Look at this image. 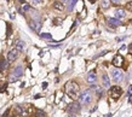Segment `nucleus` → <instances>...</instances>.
Masks as SVG:
<instances>
[{
  "label": "nucleus",
  "instance_id": "2eb2a0df",
  "mask_svg": "<svg viewBox=\"0 0 132 117\" xmlns=\"http://www.w3.org/2000/svg\"><path fill=\"white\" fill-rule=\"evenodd\" d=\"M115 16H116V18H124L126 16V12L122 9H118V10H115Z\"/></svg>",
  "mask_w": 132,
  "mask_h": 117
},
{
  "label": "nucleus",
  "instance_id": "0eeeda50",
  "mask_svg": "<svg viewBox=\"0 0 132 117\" xmlns=\"http://www.w3.org/2000/svg\"><path fill=\"white\" fill-rule=\"evenodd\" d=\"M18 50L17 48H12L9 53H7V62H13V60H16L17 59V57H18Z\"/></svg>",
  "mask_w": 132,
  "mask_h": 117
},
{
  "label": "nucleus",
  "instance_id": "9d476101",
  "mask_svg": "<svg viewBox=\"0 0 132 117\" xmlns=\"http://www.w3.org/2000/svg\"><path fill=\"white\" fill-rule=\"evenodd\" d=\"M113 64H114L116 68H120V66L124 64V58H122L120 54L115 56V57H114V59H113Z\"/></svg>",
  "mask_w": 132,
  "mask_h": 117
},
{
  "label": "nucleus",
  "instance_id": "1a4fd4ad",
  "mask_svg": "<svg viewBox=\"0 0 132 117\" xmlns=\"http://www.w3.org/2000/svg\"><path fill=\"white\" fill-rule=\"evenodd\" d=\"M29 27L34 31H39V30L41 29V22L40 21H30L29 22Z\"/></svg>",
  "mask_w": 132,
  "mask_h": 117
},
{
  "label": "nucleus",
  "instance_id": "bb28decb",
  "mask_svg": "<svg viewBox=\"0 0 132 117\" xmlns=\"http://www.w3.org/2000/svg\"><path fill=\"white\" fill-rule=\"evenodd\" d=\"M112 2H113V4H116V5H118V4H120V2H121V0H112Z\"/></svg>",
  "mask_w": 132,
  "mask_h": 117
},
{
  "label": "nucleus",
  "instance_id": "7c9ffc66",
  "mask_svg": "<svg viewBox=\"0 0 132 117\" xmlns=\"http://www.w3.org/2000/svg\"><path fill=\"white\" fill-rule=\"evenodd\" d=\"M129 50H130V52H132V44L131 45H129Z\"/></svg>",
  "mask_w": 132,
  "mask_h": 117
},
{
  "label": "nucleus",
  "instance_id": "5701e85b",
  "mask_svg": "<svg viewBox=\"0 0 132 117\" xmlns=\"http://www.w3.org/2000/svg\"><path fill=\"white\" fill-rule=\"evenodd\" d=\"M96 89V93H97V97L98 98H101L102 95H103V88H101V87H96L95 88Z\"/></svg>",
  "mask_w": 132,
  "mask_h": 117
},
{
  "label": "nucleus",
  "instance_id": "c85d7f7f",
  "mask_svg": "<svg viewBox=\"0 0 132 117\" xmlns=\"http://www.w3.org/2000/svg\"><path fill=\"white\" fill-rule=\"evenodd\" d=\"M132 95V87H130V89H129V97H131Z\"/></svg>",
  "mask_w": 132,
  "mask_h": 117
},
{
  "label": "nucleus",
  "instance_id": "b1692460",
  "mask_svg": "<svg viewBox=\"0 0 132 117\" xmlns=\"http://www.w3.org/2000/svg\"><path fill=\"white\" fill-rule=\"evenodd\" d=\"M126 10H129L130 12H132V1H130V2L126 4Z\"/></svg>",
  "mask_w": 132,
  "mask_h": 117
},
{
  "label": "nucleus",
  "instance_id": "39448f33",
  "mask_svg": "<svg viewBox=\"0 0 132 117\" xmlns=\"http://www.w3.org/2000/svg\"><path fill=\"white\" fill-rule=\"evenodd\" d=\"M68 112L70 115H75V114H79L80 112V103H71L70 105H68Z\"/></svg>",
  "mask_w": 132,
  "mask_h": 117
},
{
  "label": "nucleus",
  "instance_id": "e433bc0d",
  "mask_svg": "<svg viewBox=\"0 0 132 117\" xmlns=\"http://www.w3.org/2000/svg\"><path fill=\"white\" fill-rule=\"evenodd\" d=\"M70 117H76V116H75V115H71V116H70Z\"/></svg>",
  "mask_w": 132,
  "mask_h": 117
},
{
  "label": "nucleus",
  "instance_id": "c756f323",
  "mask_svg": "<svg viewBox=\"0 0 132 117\" xmlns=\"http://www.w3.org/2000/svg\"><path fill=\"white\" fill-rule=\"evenodd\" d=\"M18 1H20L22 5H23V4H26V0H18Z\"/></svg>",
  "mask_w": 132,
  "mask_h": 117
},
{
  "label": "nucleus",
  "instance_id": "f8f14e48",
  "mask_svg": "<svg viewBox=\"0 0 132 117\" xmlns=\"http://www.w3.org/2000/svg\"><path fill=\"white\" fill-rule=\"evenodd\" d=\"M102 82H103V86L105 88L110 87V80H109V77H108L107 74H103V76H102Z\"/></svg>",
  "mask_w": 132,
  "mask_h": 117
},
{
  "label": "nucleus",
  "instance_id": "4468645a",
  "mask_svg": "<svg viewBox=\"0 0 132 117\" xmlns=\"http://www.w3.org/2000/svg\"><path fill=\"white\" fill-rule=\"evenodd\" d=\"M53 7H55L56 10H58V11H63V10H64V4H63L62 1H55Z\"/></svg>",
  "mask_w": 132,
  "mask_h": 117
},
{
  "label": "nucleus",
  "instance_id": "f257e3e1",
  "mask_svg": "<svg viewBox=\"0 0 132 117\" xmlns=\"http://www.w3.org/2000/svg\"><path fill=\"white\" fill-rule=\"evenodd\" d=\"M64 90H66L67 95L71 99H78L79 98V92H80V86L79 83H76L75 81H68L64 86Z\"/></svg>",
  "mask_w": 132,
  "mask_h": 117
},
{
  "label": "nucleus",
  "instance_id": "f704fd0d",
  "mask_svg": "<svg viewBox=\"0 0 132 117\" xmlns=\"http://www.w3.org/2000/svg\"><path fill=\"white\" fill-rule=\"evenodd\" d=\"M95 1H96V0H90V2H91V4H93Z\"/></svg>",
  "mask_w": 132,
  "mask_h": 117
},
{
  "label": "nucleus",
  "instance_id": "423d86ee",
  "mask_svg": "<svg viewBox=\"0 0 132 117\" xmlns=\"http://www.w3.org/2000/svg\"><path fill=\"white\" fill-rule=\"evenodd\" d=\"M22 75H23V68L22 66H16L13 69V71H12V79H11V81L12 82L16 81L17 77H21Z\"/></svg>",
  "mask_w": 132,
  "mask_h": 117
},
{
  "label": "nucleus",
  "instance_id": "a211bd4d",
  "mask_svg": "<svg viewBox=\"0 0 132 117\" xmlns=\"http://www.w3.org/2000/svg\"><path fill=\"white\" fill-rule=\"evenodd\" d=\"M112 4V0H102V7L103 9H108Z\"/></svg>",
  "mask_w": 132,
  "mask_h": 117
},
{
  "label": "nucleus",
  "instance_id": "9b49d317",
  "mask_svg": "<svg viewBox=\"0 0 132 117\" xmlns=\"http://www.w3.org/2000/svg\"><path fill=\"white\" fill-rule=\"evenodd\" d=\"M87 82L90 83V85H93L96 81H97V76H96V72L95 71H91V72H89L87 74Z\"/></svg>",
  "mask_w": 132,
  "mask_h": 117
},
{
  "label": "nucleus",
  "instance_id": "72a5a7b5",
  "mask_svg": "<svg viewBox=\"0 0 132 117\" xmlns=\"http://www.w3.org/2000/svg\"><path fill=\"white\" fill-rule=\"evenodd\" d=\"M61 1H62V2H63V4H64V2H68V1H69V0H61Z\"/></svg>",
  "mask_w": 132,
  "mask_h": 117
},
{
  "label": "nucleus",
  "instance_id": "2f4dec72",
  "mask_svg": "<svg viewBox=\"0 0 132 117\" xmlns=\"http://www.w3.org/2000/svg\"><path fill=\"white\" fill-rule=\"evenodd\" d=\"M112 116H113L112 114H108V115H105V116H104V117H112Z\"/></svg>",
  "mask_w": 132,
  "mask_h": 117
},
{
  "label": "nucleus",
  "instance_id": "393cba45",
  "mask_svg": "<svg viewBox=\"0 0 132 117\" xmlns=\"http://www.w3.org/2000/svg\"><path fill=\"white\" fill-rule=\"evenodd\" d=\"M125 39H126V36H120V37H116V41L120 42V41H124Z\"/></svg>",
  "mask_w": 132,
  "mask_h": 117
},
{
  "label": "nucleus",
  "instance_id": "a878e982",
  "mask_svg": "<svg viewBox=\"0 0 132 117\" xmlns=\"http://www.w3.org/2000/svg\"><path fill=\"white\" fill-rule=\"evenodd\" d=\"M9 112H10V109H9V110H6V111L4 112V115H2V116H1V117H6V116H7V115H9Z\"/></svg>",
  "mask_w": 132,
  "mask_h": 117
},
{
  "label": "nucleus",
  "instance_id": "c9c22d12",
  "mask_svg": "<svg viewBox=\"0 0 132 117\" xmlns=\"http://www.w3.org/2000/svg\"><path fill=\"white\" fill-rule=\"evenodd\" d=\"M1 85H4V83H2V82H1V81H0V87H1Z\"/></svg>",
  "mask_w": 132,
  "mask_h": 117
},
{
  "label": "nucleus",
  "instance_id": "f03ea898",
  "mask_svg": "<svg viewBox=\"0 0 132 117\" xmlns=\"http://www.w3.org/2000/svg\"><path fill=\"white\" fill-rule=\"evenodd\" d=\"M78 99H79V103H80L81 105H87V104H90L91 100H92V94H91L90 90H84V92L79 95Z\"/></svg>",
  "mask_w": 132,
  "mask_h": 117
},
{
  "label": "nucleus",
  "instance_id": "aec40b11",
  "mask_svg": "<svg viewBox=\"0 0 132 117\" xmlns=\"http://www.w3.org/2000/svg\"><path fill=\"white\" fill-rule=\"evenodd\" d=\"M34 117H47V116H46V114H45L42 110H36V112H35Z\"/></svg>",
  "mask_w": 132,
  "mask_h": 117
},
{
  "label": "nucleus",
  "instance_id": "412c9836",
  "mask_svg": "<svg viewBox=\"0 0 132 117\" xmlns=\"http://www.w3.org/2000/svg\"><path fill=\"white\" fill-rule=\"evenodd\" d=\"M16 48H17L18 51H23V48H24V44H23V41H17Z\"/></svg>",
  "mask_w": 132,
  "mask_h": 117
},
{
  "label": "nucleus",
  "instance_id": "7ed1b4c3",
  "mask_svg": "<svg viewBox=\"0 0 132 117\" xmlns=\"http://www.w3.org/2000/svg\"><path fill=\"white\" fill-rule=\"evenodd\" d=\"M109 94L114 100H118L122 94V88L119 87V86H113V87L109 88Z\"/></svg>",
  "mask_w": 132,
  "mask_h": 117
},
{
  "label": "nucleus",
  "instance_id": "6e6552de",
  "mask_svg": "<svg viewBox=\"0 0 132 117\" xmlns=\"http://www.w3.org/2000/svg\"><path fill=\"white\" fill-rule=\"evenodd\" d=\"M107 23L112 28H118L119 26H121V22L119 21V18H108L107 19Z\"/></svg>",
  "mask_w": 132,
  "mask_h": 117
},
{
  "label": "nucleus",
  "instance_id": "6ab92c4d",
  "mask_svg": "<svg viewBox=\"0 0 132 117\" xmlns=\"http://www.w3.org/2000/svg\"><path fill=\"white\" fill-rule=\"evenodd\" d=\"M76 1H78V0H69V1H68V10H69V11H71V10L74 9V5L76 4Z\"/></svg>",
  "mask_w": 132,
  "mask_h": 117
},
{
  "label": "nucleus",
  "instance_id": "20e7f679",
  "mask_svg": "<svg viewBox=\"0 0 132 117\" xmlns=\"http://www.w3.org/2000/svg\"><path fill=\"white\" fill-rule=\"evenodd\" d=\"M112 77H113L114 81L120 82V81H122V79H124V74H122V71H121L119 68H116V69H113V71H112Z\"/></svg>",
  "mask_w": 132,
  "mask_h": 117
},
{
  "label": "nucleus",
  "instance_id": "cd10ccee",
  "mask_svg": "<svg viewBox=\"0 0 132 117\" xmlns=\"http://www.w3.org/2000/svg\"><path fill=\"white\" fill-rule=\"evenodd\" d=\"M32 1H33V2H35V4H40L42 0H32Z\"/></svg>",
  "mask_w": 132,
  "mask_h": 117
},
{
  "label": "nucleus",
  "instance_id": "4be33fe9",
  "mask_svg": "<svg viewBox=\"0 0 132 117\" xmlns=\"http://www.w3.org/2000/svg\"><path fill=\"white\" fill-rule=\"evenodd\" d=\"M40 36H41L42 39H47V40H52V35H51V34H47V33H42V34H40Z\"/></svg>",
  "mask_w": 132,
  "mask_h": 117
},
{
  "label": "nucleus",
  "instance_id": "f3484780",
  "mask_svg": "<svg viewBox=\"0 0 132 117\" xmlns=\"http://www.w3.org/2000/svg\"><path fill=\"white\" fill-rule=\"evenodd\" d=\"M29 10H30V5H28V4H23L22 7L20 9V12H21V13H24L26 11H29Z\"/></svg>",
  "mask_w": 132,
  "mask_h": 117
},
{
  "label": "nucleus",
  "instance_id": "dca6fc26",
  "mask_svg": "<svg viewBox=\"0 0 132 117\" xmlns=\"http://www.w3.org/2000/svg\"><path fill=\"white\" fill-rule=\"evenodd\" d=\"M6 66H7V60L1 57V58H0V71L5 70V69H6Z\"/></svg>",
  "mask_w": 132,
  "mask_h": 117
},
{
  "label": "nucleus",
  "instance_id": "473e14b6",
  "mask_svg": "<svg viewBox=\"0 0 132 117\" xmlns=\"http://www.w3.org/2000/svg\"><path fill=\"white\" fill-rule=\"evenodd\" d=\"M129 101H130V103H131V104H132V95H131V97H130V99H129Z\"/></svg>",
  "mask_w": 132,
  "mask_h": 117
},
{
  "label": "nucleus",
  "instance_id": "ddd939ff",
  "mask_svg": "<svg viewBox=\"0 0 132 117\" xmlns=\"http://www.w3.org/2000/svg\"><path fill=\"white\" fill-rule=\"evenodd\" d=\"M16 110H17L18 115H21L22 117L27 116V111H26V109H24L23 106H21V105H17V106H16Z\"/></svg>",
  "mask_w": 132,
  "mask_h": 117
}]
</instances>
